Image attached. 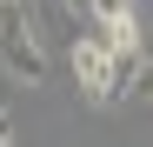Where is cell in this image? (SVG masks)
<instances>
[{
    "label": "cell",
    "mask_w": 153,
    "mask_h": 147,
    "mask_svg": "<svg viewBox=\"0 0 153 147\" xmlns=\"http://www.w3.org/2000/svg\"><path fill=\"white\" fill-rule=\"evenodd\" d=\"M0 60H7V74L13 80H47V54H40V40H33V27H27V7L20 0H0Z\"/></svg>",
    "instance_id": "cell-1"
},
{
    "label": "cell",
    "mask_w": 153,
    "mask_h": 147,
    "mask_svg": "<svg viewBox=\"0 0 153 147\" xmlns=\"http://www.w3.org/2000/svg\"><path fill=\"white\" fill-rule=\"evenodd\" d=\"M73 80H80V94L93 107H107L113 94H120V80H126V67L113 60V47L100 40V34H73Z\"/></svg>",
    "instance_id": "cell-2"
},
{
    "label": "cell",
    "mask_w": 153,
    "mask_h": 147,
    "mask_svg": "<svg viewBox=\"0 0 153 147\" xmlns=\"http://www.w3.org/2000/svg\"><path fill=\"white\" fill-rule=\"evenodd\" d=\"M80 7L93 14V27L107 34V27H126V20H133V0H80Z\"/></svg>",
    "instance_id": "cell-3"
},
{
    "label": "cell",
    "mask_w": 153,
    "mask_h": 147,
    "mask_svg": "<svg viewBox=\"0 0 153 147\" xmlns=\"http://www.w3.org/2000/svg\"><path fill=\"white\" fill-rule=\"evenodd\" d=\"M126 74H133V94H140V100H153V60H133Z\"/></svg>",
    "instance_id": "cell-4"
},
{
    "label": "cell",
    "mask_w": 153,
    "mask_h": 147,
    "mask_svg": "<svg viewBox=\"0 0 153 147\" xmlns=\"http://www.w3.org/2000/svg\"><path fill=\"white\" fill-rule=\"evenodd\" d=\"M0 147H13V134H7V114H0Z\"/></svg>",
    "instance_id": "cell-5"
}]
</instances>
